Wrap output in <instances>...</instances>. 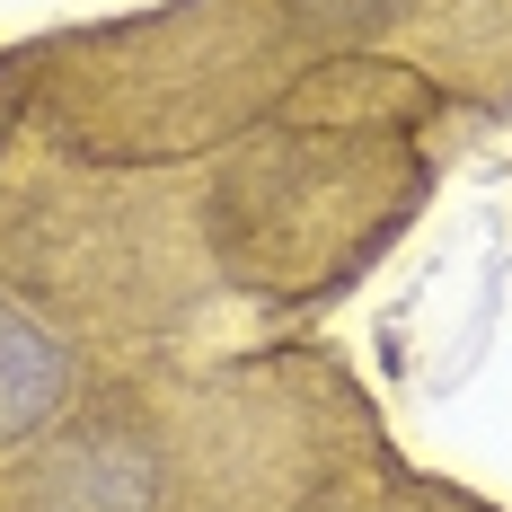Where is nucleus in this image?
Returning a JSON list of instances; mask_svg holds the SVG:
<instances>
[{"instance_id": "obj_1", "label": "nucleus", "mask_w": 512, "mask_h": 512, "mask_svg": "<svg viewBox=\"0 0 512 512\" xmlns=\"http://www.w3.org/2000/svg\"><path fill=\"white\" fill-rule=\"evenodd\" d=\"M159 504V460L133 433H98L53 468V512H151Z\"/></svg>"}, {"instance_id": "obj_2", "label": "nucleus", "mask_w": 512, "mask_h": 512, "mask_svg": "<svg viewBox=\"0 0 512 512\" xmlns=\"http://www.w3.org/2000/svg\"><path fill=\"white\" fill-rule=\"evenodd\" d=\"M62 380H71V371H62V345H53L27 309L0 301V442L36 433V424L62 407Z\"/></svg>"}]
</instances>
